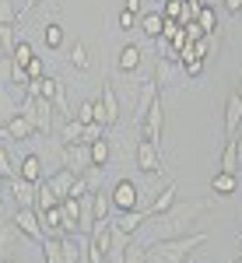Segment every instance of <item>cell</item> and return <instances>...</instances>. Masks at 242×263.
<instances>
[{
	"mask_svg": "<svg viewBox=\"0 0 242 263\" xmlns=\"http://www.w3.org/2000/svg\"><path fill=\"white\" fill-rule=\"evenodd\" d=\"M207 211V200H176L169 211H161L155 218H147L151 224V242L155 239H176V235H190V224Z\"/></svg>",
	"mask_w": 242,
	"mask_h": 263,
	"instance_id": "6da1fadb",
	"label": "cell"
},
{
	"mask_svg": "<svg viewBox=\"0 0 242 263\" xmlns=\"http://www.w3.org/2000/svg\"><path fill=\"white\" fill-rule=\"evenodd\" d=\"M207 242L203 232H190V235H176V239H155L147 242V263H186L193 256V249Z\"/></svg>",
	"mask_w": 242,
	"mask_h": 263,
	"instance_id": "7a4b0ae2",
	"label": "cell"
},
{
	"mask_svg": "<svg viewBox=\"0 0 242 263\" xmlns=\"http://www.w3.org/2000/svg\"><path fill=\"white\" fill-rule=\"evenodd\" d=\"M53 102L42 99V95H25V102H21V116H28V120L35 123V130H42V134H49L53 130Z\"/></svg>",
	"mask_w": 242,
	"mask_h": 263,
	"instance_id": "3957f363",
	"label": "cell"
},
{
	"mask_svg": "<svg viewBox=\"0 0 242 263\" xmlns=\"http://www.w3.org/2000/svg\"><path fill=\"white\" fill-rule=\"evenodd\" d=\"M134 162H137V168H141L144 176H155V172H165V162H161V147L151 141H137V151H134Z\"/></svg>",
	"mask_w": 242,
	"mask_h": 263,
	"instance_id": "277c9868",
	"label": "cell"
},
{
	"mask_svg": "<svg viewBox=\"0 0 242 263\" xmlns=\"http://www.w3.org/2000/svg\"><path fill=\"white\" fill-rule=\"evenodd\" d=\"M60 158H63V168H70L74 176H84V172L91 168V151H88V144H63Z\"/></svg>",
	"mask_w": 242,
	"mask_h": 263,
	"instance_id": "5b68a950",
	"label": "cell"
},
{
	"mask_svg": "<svg viewBox=\"0 0 242 263\" xmlns=\"http://www.w3.org/2000/svg\"><path fill=\"white\" fill-rule=\"evenodd\" d=\"M95 120H99L102 126H113V123L120 120V99H116V91H113L109 81L102 84V99L95 102Z\"/></svg>",
	"mask_w": 242,
	"mask_h": 263,
	"instance_id": "8992f818",
	"label": "cell"
},
{
	"mask_svg": "<svg viewBox=\"0 0 242 263\" xmlns=\"http://www.w3.org/2000/svg\"><path fill=\"white\" fill-rule=\"evenodd\" d=\"M161 126H165V109H161V99H155V105L147 109V116L141 123V137L161 147Z\"/></svg>",
	"mask_w": 242,
	"mask_h": 263,
	"instance_id": "52a82bcc",
	"label": "cell"
},
{
	"mask_svg": "<svg viewBox=\"0 0 242 263\" xmlns=\"http://www.w3.org/2000/svg\"><path fill=\"white\" fill-rule=\"evenodd\" d=\"M113 207L116 211H134V207H141V197H137V182H130V179H120L116 186H113Z\"/></svg>",
	"mask_w": 242,
	"mask_h": 263,
	"instance_id": "ba28073f",
	"label": "cell"
},
{
	"mask_svg": "<svg viewBox=\"0 0 242 263\" xmlns=\"http://www.w3.org/2000/svg\"><path fill=\"white\" fill-rule=\"evenodd\" d=\"M14 221H18V228L28 235V239H35V242L46 239V228H42V218H39V211H35V207H18Z\"/></svg>",
	"mask_w": 242,
	"mask_h": 263,
	"instance_id": "9c48e42d",
	"label": "cell"
},
{
	"mask_svg": "<svg viewBox=\"0 0 242 263\" xmlns=\"http://www.w3.org/2000/svg\"><path fill=\"white\" fill-rule=\"evenodd\" d=\"M21 235H25V232L18 228L14 218H11V221H7V218H0V260H7V256L14 253V246H18Z\"/></svg>",
	"mask_w": 242,
	"mask_h": 263,
	"instance_id": "30bf717a",
	"label": "cell"
},
{
	"mask_svg": "<svg viewBox=\"0 0 242 263\" xmlns=\"http://www.w3.org/2000/svg\"><path fill=\"white\" fill-rule=\"evenodd\" d=\"M147 218H155L151 203H147V207H134V211H123L120 221H116V228H120V232H126V235H134V232H137V228H141Z\"/></svg>",
	"mask_w": 242,
	"mask_h": 263,
	"instance_id": "8fae6325",
	"label": "cell"
},
{
	"mask_svg": "<svg viewBox=\"0 0 242 263\" xmlns=\"http://www.w3.org/2000/svg\"><path fill=\"white\" fill-rule=\"evenodd\" d=\"M11 197L18 200V207H35V197H39V182H28L14 176L11 179Z\"/></svg>",
	"mask_w": 242,
	"mask_h": 263,
	"instance_id": "7c38bea8",
	"label": "cell"
},
{
	"mask_svg": "<svg viewBox=\"0 0 242 263\" xmlns=\"http://www.w3.org/2000/svg\"><path fill=\"white\" fill-rule=\"evenodd\" d=\"M155 99H158V81L151 78V81L141 84V95H137V112H134V123H137V126L144 123V116H147V109L155 105Z\"/></svg>",
	"mask_w": 242,
	"mask_h": 263,
	"instance_id": "4fadbf2b",
	"label": "cell"
},
{
	"mask_svg": "<svg viewBox=\"0 0 242 263\" xmlns=\"http://www.w3.org/2000/svg\"><path fill=\"white\" fill-rule=\"evenodd\" d=\"M239 123H242V91H235L232 99L225 102V134L235 137L239 134Z\"/></svg>",
	"mask_w": 242,
	"mask_h": 263,
	"instance_id": "5bb4252c",
	"label": "cell"
},
{
	"mask_svg": "<svg viewBox=\"0 0 242 263\" xmlns=\"http://www.w3.org/2000/svg\"><path fill=\"white\" fill-rule=\"evenodd\" d=\"M18 112H21V102L11 95V88H7V84H0V126H7Z\"/></svg>",
	"mask_w": 242,
	"mask_h": 263,
	"instance_id": "9a60e30c",
	"label": "cell"
},
{
	"mask_svg": "<svg viewBox=\"0 0 242 263\" xmlns=\"http://www.w3.org/2000/svg\"><path fill=\"white\" fill-rule=\"evenodd\" d=\"M221 172H235V176H239V134H235V137H225V147H221Z\"/></svg>",
	"mask_w": 242,
	"mask_h": 263,
	"instance_id": "2e32d148",
	"label": "cell"
},
{
	"mask_svg": "<svg viewBox=\"0 0 242 263\" xmlns=\"http://www.w3.org/2000/svg\"><path fill=\"white\" fill-rule=\"evenodd\" d=\"M116 67H120L123 74H134V70L141 67V46L126 42V46L120 49V57H116Z\"/></svg>",
	"mask_w": 242,
	"mask_h": 263,
	"instance_id": "e0dca14e",
	"label": "cell"
},
{
	"mask_svg": "<svg viewBox=\"0 0 242 263\" xmlns=\"http://www.w3.org/2000/svg\"><path fill=\"white\" fill-rule=\"evenodd\" d=\"M137 25H141V32L147 35V39L158 42L161 39V28H165V14H161V11H147V14H141Z\"/></svg>",
	"mask_w": 242,
	"mask_h": 263,
	"instance_id": "ac0fdd59",
	"label": "cell"
},
{
	"mask_svg": "<svg viewBox=\"0 0 242 263\" xmlns=\"http://www.w3.org/2000/svg\"><path fill=\"white\" fill-rule=\"evenodd\" d=\"M32 134H39V130H35V123L28 120V116H21V112L7 123V137H11V141H28Z\"/></svg>",
	"mask_w": 242,
	"mask_h": 263,
	"instance_id": "d6986e66",
	"label": "cell"
},
{
	"mask_svg": "<svg viewBox=\"0 0 242 263\" xmlns=\"http://www.w3.org/2000/svg\"><path fill=\"white\" fill-rule=\"evenodd\" d=\"M211 190H214L218 197H232V193L239 190V176H235V172H214Z\"/></svg>",
	"mask_w": 242,
	"mask_h": 263,
	"instance_id": "ffe728a7",
	"label": "cell"
},
{
	"mask_svg": "<svg viewBox=\"0 0 242 263\" xmlns=\"http://www.w3.org/2000/svg\"><path fill=\"white\" fill-rule=\"evenodd\" d=\"M126 249H130V235L113 228V246H109V263H126Z\"/></svg>",
	"mask_w": 242,
	"mask_h": 263,
	"instance_id": "44dd1931",
	"label": "cell"
},
{
	"mask_svg": "<svg viewBox=\"0 0 242 263\" xmlns=\"http://www.w3.org/2000/svg\"><path fill=\"white\" fill-rule=\"evenodd\" d=\"M74 179H78V176H74L70 168H60L57 176H49V186H53V193H57L60 200H67V197H70V186H74Z\"/></svg>",
	"mask_w": 242,
	"mask_h": 263,
	"instance_id": "7402d4cb",
	"label": "cell"
},
{
	"mask_svg": "<svg viewBox=\"0 0 242 263\" xmlns=\"http://www.w3.org/2000/svg\"><path fill=\"white\" fill-rule=\"evenodd\" d=\"M18 176H21V179H28V182H42V158H39V155H25V158H21Z\"/></svg>",
	"mask_w": 242,
	"mask_h": 263,
	"instance_id": "603a6c76",
	"label": "cell"
},
{
	"mask_svg": "<svg viewBox=\"0 0 242 263\" xmlns=\"http://www.w3.org/2000/svg\"><path fill=\"white\" fill-rule=\"evenodd\" d=\"M60 144H84V123H78L74 116H70V120H63Z\"/></svg>",
	"mask_w": 242,
	"mask_h": 263,
	"instance_id": "cb8c5ba5",
	"label": "cell"
},
{
	"mask_svg": "<svg viewBox=\"0 0 242 263\" xmlns=\"http://www.w3.org/2000/svg\"><path fill=\"white\" fill-rule=\"evenodd\" d=\"M49 207H60V197L53 193V186H49V179L39 182V197H35V211H49Z\"/></svg>",
	"mask_w": 242,
	"mask_h": 263,
	"instance_id": "d4e9b609",
	"label": "cell"
},
{
	"mask_svg": "<svg viewBox=\"0 0 242 263\" xmlns=\"http://www.w3.org/2000/svg\"><path fill=\"white\" fill-rule=\"evenodd\" d=\"M42 256H46V263H63L60 235H46V239H42Z\"/></svg>",
	"mask_w": 242,
	"mask_h": 263,
	"instance_id": "484cf974",
	"label": "cell"
},
{
	"mask_svg": "<svg viewBox=\"0 0 242 263\" xmlns=\"http://www.w3.org/2000/svg\"><path fill=\"white\" fill-rule=\"evenodd\" d=\"M88 151H91V168H102V172H105V162H109V141L99 137V141L88 144Z\"/></svg>",
	"mask_w": 242,
	"mask_h": 263,
	"instance_id": "4316f807",
	"label": "cell"
},
{
	"mask_svg": "<svg viewBox=\"0 0 242 263\" xmlns=\"http://www.w3.org/2000/svg\"><path fill=\"white\" fill-rule=\"evenodd\" d=\"M42 39H46V49H60L63 46V25L60 21H46L42 25Z\"/></svg>",
	"mask_w": 242,
	"mask_h": 263,
	"instance_id": "83f0119b",
	"label": "cell"
},
{
	"mask_svg": "<svg viewBox=\"0 0 242 263\" xmlns=\"http://www.w3.org/2000/svg\"><path fill=\"white\" fill-rule=\"evenodd\" d=\"M176 193H179V190H176V182H169V186H165L161 193H155V200H151V211H155V214L169 211V207L176 203Z\"/></svg>",
	"mask_w": 242,
	"mask_h": 263,
	"instance_id": "f1b7e54d",
	"label": "cell"
},
{
	"mask_svg": "<svg viewBox=\"0 0 242 263\" xmlns=\"http://www.w3.org/2000/svg\"><path fill=\"white\" fill-rule=\"evenodd\" d=\"M70 67H74V70H81V74H84V70H91V60H88L84 42H74V46H70Z\"/></svg>",
	"mask_w": 242,
	"mask_h": 263,
	"instance_id": "f546056e",
	"label": "cell"
},
{
	"mask_svg": "<svg viewBox=\"0 0 242 263\" xmlns=\"http://www.w3.org/2000/svg\"><path fill=\"white\" fill-rule=\"evenodd\" d=\"M172 74H176V60L161 57V60H158V67H155V81H158V88H161V84H169V81H172Z\"/></svg>",
	"mask_w": 242,
	"mask_h": 263,
	"instance_id": "4dcf8cb0",
	"label": "cell"
},
{
	"mask_svg": "<svg viewBox=\"0 0 242 263\" xmlns=\"http://www.w3.org/2000/svg\"><path fill=\"white\" fill-rule=\"evenodd\" d=\"M197 25H200L203 32H214V28H218V14H214L211 4H203L200 11H197Z\"/></svg>",
	"mask_w": 242,
	"mask_h": 263,
	"instance_id": "1f68e13d",
	"label": "cell"
},
{
	"mask_svg": "<svg viewBox=\"0 0 242 263\" xmlns=\"http://www.w3.org/2000/svg\"><path fill=\"white\" fill-rule=\"evenodd\" d=\"M91 211H95V221H99V218H109V211H113V197H105V193H91Z\"/></svg>",
	"mask_w": 242,
	"mask_h": 263,
	"instance_id": "d6a6232c",
	"label": "cell"
},
{
	"mask_svg": "<svg viewBox=\"0 0 242 263\" xmlns=\"http://www.w3.org/2000/svg\"><path fill=\"white\" fill-rule=\"evenodd\" d=\"M32 57H35V49H32V42L18 39V46H14V53H11V60H14V63H21V67H28V63H32Z\"/></svg>",
	"mask_w": 242,
	"mask_h": 263,
	"instance_id": "836d02e7",
	"label": "cell"
},
{
	"mask_svg": "<svg viewBox=\"0 0 242 263\" xmlns=\"http://www.w3.org/2000/svg\"><path fill=\"white\" fill-rule=\"evenodd\" d=\"M18 21H21V11L11 0H0V25H14L18 28Z\"/></svg>",
	"mask_w": 242,
	"mask_h": 263,
	"instance_id": "e575fe53",
	"label": "cell"
},
{
	"mask_svg": "<svg viewBox=\"0 0 242 263\" xmlns=\"http://www.w3.org/2000/svg\"><path fill=\"white\" fill-rule=\"evenodd\" d=\"M158 11L165 14V18H176V21L182 25V11H186V0H165Z\"/></svg>",
	"mask_w": 242,
	"mask_h": 263,
	"instance_id": "d590c367",
	"label": "cell"
},
{
	"mask_svg": "<svg viewBox=\"0 0 242 263\" xmlns=\"http://www.w3.org/2000/svg\"><path fill=\"white\" fill-rule=\"evenodd\" d=\"M74 120L84 123V126H88V123H99V120H95V102H81L78 112H74Z\"/></svg>",
	"mask_w": 242,
	"mask_h": 263,
	"instance_id": "8d00e7d4",
	"label": "cell"
},
{
	"mask_svg": "<svg viewBox=\"0 0 242 263\" xmlns=\"http://www.w3.org/2000/svg\"><path fill=\"white\" fill-rule=\"evenodd\" d=\"M0 176H4V179H14V176H18V172H14V165H11V155H7V147H4V144H0Z\"/></svg>",
	"mask_w": 242,
	"mask_h": 263,
	"instance_id": "74e56055",
	"label": "cell"
},
{
	"mask_svg": "<svg viewBox=\"0 0 242 263\" xmlns=\"http://www.w3.org/2000/svg\"><path fill=\"white\" fill-rule=\"evenodd\" d=\"M182 74H186V78H200V74H203V57L182 60Z\"/></svg>",
	"mask_w": 242,
	"mask_h": 263,
	"instance_id": "f35d334b",
	"label": "cell"
},
{
	"mask_svg": "<svg viewBox=\"0 0 242 263\" xmlns=\"http://www.w3.org/2000/svg\"><path fill=\"white\" fill-rule=\"evenodd\" d=\"M25 70H28V78H32V81H39V78H46V63H42V57H32V63H28Z\"/></svg>",
	"mask_w": 242,
	"mask_h": 263,
	"instance_id": "ab89813d",
	"label": "cell"
},
{
	"mask_svg": "<svg viewBox=\"0 0 242 263\" xmlns=\"http://www.w3.org/2000/svg\"><path fill=\"white\" fill-rule=\"evenodd\" d=\"M99 137H105V126H102V123H88V126H84V144L99 141Z\"/></svg>",
	"mask_w": 242,
	"mask_h": 263,
	"instance_id": "60d3db41",
	"label": "cell"
},
{
	"mask_svg": "<svg viewBox=\"0 0 242 263\" xmlns=\"http://www.w3.org/2000/svg\"><path fill=\"white\" fill-rule=\"evenodd\" d=\"M88 193H91V186H88V179H84V176H78V179H74V186H70V197H88Z\"/></svg>",
	"mask_w": 242,
	"mask_h": 263,
	"instance_id": "b9f144b4",
	"label": "cell"
},
{
	"mask_svg": "<svg viewBox=\"0 0 242 263\" xmlns=\"http://www.w3.org/2000/svg\"><path fill=\"white\" fill-rule=\"evenodd\" d=\"M126 263H147V249L144 246H130L126 249Z\"/></svg>",
	"mask_w": 242,
	"mask_h": 263,
	"instance_id": "7bdbcfd3",
	"label": "cell"
},
{
	"mask_svg": "<svg viewBox=\"0 0 242 263\" xmlns=\"http://www.w3.org/2000/svg\"><path fill=\"white\" fill-rule=\"evenodd\" d=\"M137 21H141V18H137L134 11H126V7H123V11H120V28H126V32H130V28H134Z\"/></svg>",
	"mask_w": 242,
	"mask_h": 263,
	"instance_id": "ee69618b",
	"label": "cell"
},
{
	"mask_svg": "<svg viewBox=\"0 0 242 263\" xmlns=\"http://www.w3.org/2000/svg\"><path fill=\"white\" fill-rule=\"evenodd\" d=\"M221 4L232 11V14H239V11H242V0H221Z\"/></svg>",
	"mask_w": 242,
	"mask_h": 263,
	"instance_id": "f6af8a7d",
	"label": "cell"
},
{
	"mask_svg": "<svg viewBox=\"0 0 242 263\" xmlns=\"http://www.w3.org/2000/svg\"><path fill=\"white\" fill-rule=\"evenodd\" d=\"M123 7H126V11H134V14H141V0H126Z\"/></svg>",
	"mask_w": 242,
	"mask_h": 263,
	"instance_id": "bcb514c9",
	"label": "cell"
},
{
	"mask_svg": "<svg viewBox=\"0 0 242 263\" xmlns=\"http://www.w3.org/2000/svg\"><path fill=\"white\" fill-rule=\"evenodd\" d=\"M35 4H39V0H25V4H21V14H28V11H32Z\"/></svg>",
	"mask_w": 242,
	"mask_h": 263,
	"instance_id": "7dc6e473",
	"label": "cell"
},
{
	"mask_svg": "<svg viewBox=\"0 0 242 263\" xmlns=\"http://www.w3.org/2000/svg\"><path fill=\"white\" fill-rule=\"evenodd\" d=\"M4 57H11V53H7V46H4V39H0V60H4Z\"/></svg>",
	"mask_w": 242,
	"mask_h": 263,
	"instance_id": "c3c4849f",
	"label": "cell"
},
{
	"mask_svg": "<svg viewBox=\"0 0 242 263\" xmlns=\"http://www.w3.org/2000/svg\"><path fill=\"white\" fill-rule=\"evenodd\" d=\"M0 141H11V137H7V126H0Z\"/></svg>",
	"mask_w": 242,
	"mask_h": 263,
	"instance_id": "681fc988",
	"label": "cell"
},
{
	"mask_svg": "<svg viewBox=\"0 0 242 263\" xmlns=\"http://www.w3.org/2000/svg\"><path fill=\"white\" fill-rule=\"evenodd\" d=\"M7 182H11V179H4V176H0V193H4V186H7Z\"/></svg>",
	"mask_w": 242,
	"mask_h": 263,
	"instance_id": "f907efd6",
	"label": "cell"
},
{
	"mask_svg": "<svg viewBox=\"0 0 242 263\" xmlns=\"http://www.w3.org/2000/svg\"><path fill=\"white\" fill-rule=\"evenodd\" d=\"M239 168H242V137H239Z\"/></svg>",
	"mask_w": 242,
	"mask_h": 263,
	"instance_id": "816d5d0a",
	"label": "cell"
},
{
	"mask_svg": "<svg viewBox=\"0 0 242 263\" xmlns=\"http://www.w3.org/2000/svg\"><path fill=\"white\" fill-rule=\"evenodd\" d=\"M207 4H211V7H214V4H221V0H207Z\"/></svg>",
	"mask_w": 242,
	"mask_h": 263,
	"instance_id": "f5cc1de1",
	"label": "cell"
},
{
	"mask_svg": "<svg viewBox=\"0 0 242 263\" xmlns=\"http://www.w3.org/2000/svg\"><path fill=\"white\" fill-rule=\"evenodd\" d=\"M4 263H14V260H11V256H7V260H4Z\"/></svg>",
	"mask_w": 242,
	"mask_h": 263,
	"instance_id": "db71d44e",
	"label": "cell"
},
{
	"mask_svg": "<svg viewBox=\"0 0 242 263\" xmlns=\"http://www.w3.org/2000/svg\"><path fill=\"white\" fill-rule=\"evenodd\" d=\"M186 263H193V256H190V260H186Z\"/></svg>",
	"mask_w": 242,
	"mask_h": 263,
	"instance_id": "11a10c76",
	"label": "cell"
},
{
	"mask_svg": "<svg viewBox=\"0 0 242 263\" xmlns=\"http://www.w3.org/2000/svg\"><path fill=\"white\" fill-rule=\"evenodd\" d=\"M235 263H242V256H239V260H235Z\"/></svg>",
	"mask_w": 242,
	"mask_h": 263,
	"instance_id": "9f6ffc18",
	"label": "cell"
},
{
	"mask_svg": "<svg viewBox=\"0 0 242 263\" xmlns=\"http://www.w3.org/2000/svg\"><path fill=\"white\" fill-rule=\"evenodd\" d=\"M239 91H242V88H239Z\"/></svg>",
	"mask_w": 242,
	"mask_h": 263,
	"instance_id": "6f0895ef",
	"label": "cell"
}]
</instances>
